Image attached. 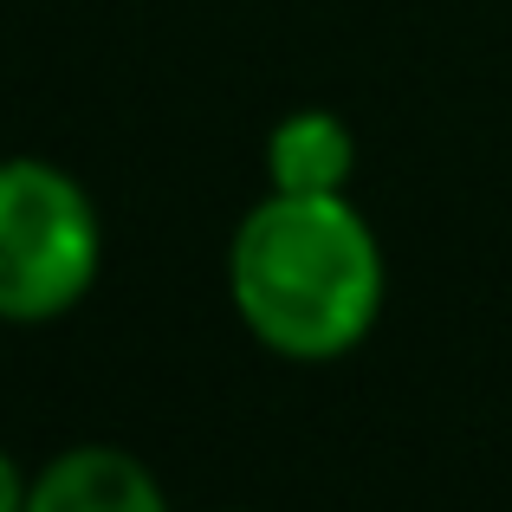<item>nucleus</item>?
I'll use <instances>...</instances> for the list:
<instances>
[{
    "mask_svg": "<svg viewBox=\"0 0 512 512\" xmlns=\"http://www.w3.org/2000/svg\"><path fill=\"white\" fill-rule=\"evenodd\" d=\"M383 247L344 195H266L227 240L240 325L292 363H331L383 312Z\"/></svg>",
    "mask_w": 512,
    "mask_h": 512,
    "instance_id": "1",
    "label": "nucleus"
},
{
    "mask_svg": "<svg viewBox=\"0 0 512 512\" xmlns=\"http://www.w3.org/2000/svg\"><path fill=\"white\" fill-rule=\"evenodd\" d=\"M26 512H169V500L137 454L85 441L26 480Z\"/></svg>",
    "mask_w": 512,
    "mask_h": 512,
    "instance_id": "3",
    "label": "nucleus"
},
{
    "mask_svg": "<svg viewBox=\"0 0 512 512\" xmlns=\"http://www.w3.org/2000/svg\"><path fill=\"white\" fill-rule=\"evenodd\" d=\"M266 175L279 195H344L357 175V137L331 111H292L266 137Z\"/></svg>",
    "mask_w": 512,
    "mask_h": 512,
    "instance_id": "4",
    "label": "nucleus"
},
{
    "mask_svg": "<svg viewBox=\"0 0 512 512\" xmlns=\"http://www.w3.org/2000/svg\"><path fill=\"white\" fill-rule=\"evenodd\" d=\"M104 266V221L78 175L39 156L0 163V318L46 325L91 292Z\"/></svg>",
    "mask_w": 512,
    "mask_h": 512,
    "instance_id": "2",
    "label": "nucleus"
},
{
    "mask_svg": "<svg viewBox=\"0 0 512 512\" xmlns=\"http://www.w3.org/2000/svg\"><path fill=\"white\" fill-rule=\"evenodd\" d=\"M0 512H26V474L13 467V454H0Z\"/></svg>",
    "mask_w": 512,
    "mask_h": 512,
    "instance_id": "5",
    "label": "nucleus"
}]
</instances>
